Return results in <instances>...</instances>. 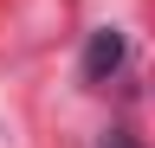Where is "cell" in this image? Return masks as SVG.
Instances as JSON below:
<instances>
[{
    "instance_id": "7a4b0ae2",
    "label": "cell",
    "mask_w": 155,
    "mask_h": 148,
    "mask_svg": "<svg viewBox=\"0 0 155 148\" xmlns=\"http://www.w3.org/2000/svg\"><path fill=\"white\" fill-rule=\"evenodd\" d=\"M97 148H142V142H136L129 129H104V135H97Z\"/></svg>"
},
{
    "instance_id": "6da1fadb",
    "label": "cell",
    "mask_w": 155,
    "mask_h": 148,
    "mask_svg": "<svg viewBox=\"0 0 155 148\" xmlns=\"http://www.w3.org/2000/svg\"><path fill=\"white\" fill-rule=\"evenodd\" d=\"M123 52H129V45H123V32H116V26H97V32H91V45H84V77H91V84H104L110 71L123 65Z\"/></svg>"
}]
</instances>
